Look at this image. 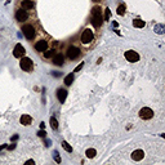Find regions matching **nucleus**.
<instances>
[{
    "label": "nucleus",
    "mask_w": 165,
    "mask_h": 165,
    "mask_svg": "<svg viewBox=\"0 0 165 165\" xmlns=\"http://www.w3.org/2000/svg\"><path fill=\"white\" fill-rule=\"evenodd\" d=\"M22 32L25 35V38L27 39L28 41H35L40 38L43 32V27L39 25V22L36 19L31 21V22H26L25 25L22 26Z\"/></svg>",
    "instance_id": "obj_1"
},
{
    "label": "nucleus",
    "mask_w": 165,
    "mask_h": 165,
    "mask_svg": "<svg viewBox=\"0 0 165 165\" xmlns=\"http://www.w3.org/2000/svg\"><path fill=\"white\" fill-rule=\"evenodd\" d=\"M95 40H97V36H95L94 31H93L92 28H85V30H82V32L80 34L79 43H80V45L85 46V48H92V46H94Z\"/></svg>",
    "instance_id": "obj_2"
},
{
    "label": "nucleus",
    "mask_w": 165,
    "mask_h": 165,
    "mask_svg": "<svg viewBox=\"0 0 165 165\" xmlns=\"http://www.w3.org/2000/svg\"><path fill=\"white\" fill-rule=\"evenodd\" d=\"M35 13H34V9H23L21 7L15 8V13H14V17L15 19L18 21L19 23H26L27 21H31V17L35 18Z\"/></svg>",
    "instance_id": "obj_3"
},
{
    "label": "nucleus",
    "mask_w": 165,
    "mask_h": 165,
    "mask_svg": "<svg viewBox=\"0 0 165 165\" xmlns=\"http://www.w3.org/2000/svg\"><path fill=\"white\" fill-rule=\"evenodd\" d=\"M102 10L103 9L101 5H95V7L92 8V19H90V22H92V25L95 28H99L102 26V23L105 22L102 15Z\"/></svg>",
    "instance_id": "obj_4"
},
{
    "label": "nucleus",
    "mask_w": 165,
    "mask_h": 165,
    "mask_svg": "<svg viewBox=\"0 0 165 165\" xmlns=\"http://www.w3.org/2000/svg\"><path fill=\"white\" fill-rule=\"evenodd\" d=\"M82 50L79 45H75V44H71L68 48L66 49V57L70 59V61H75V59L80 58Z\"/></svg>",
    "instance_id": "obj_5"
},
{
    "label": "nucleus",
    "mask_w": 165,
    "mask_h": 165,
    "mask_svg": "<svg viewBox=\"0 0 165 165\" xmlns=\"http://www.w3.org/2000/svg\"><path fill=\"white\" fill-rule=\"evenodd\" d=\"M49 45H50V40H49L48 36H46V38H39L38 40H35V43H34V48H35V50L39 52V53L45 52L46 49L49 48Z\"/></svg>",
    "instance_id": "obj_6"
},
{
    "label": "nucleus",
    "mask_w": 165,
    "mask_h": 165,
    "mask_svg": "<svg viewBox=\"0 0 165 165\" xmlns=\"http://www.w3.org/2000/svg\"><path fill=\"white\" fill-rule=\"evenodd\" d=\"M19 67L26 72H32L34 71V61L30 58V57H25L19 58Z\"/></svg>",
    "instance_id": "obj_7"
},
{
    "label": "nucleus",
    "mask_w": 165,
    "mask_h": 165,
    "mask_svg": "<svg viewBox=\"0 0 165 165\" xmlns=\"http://www.w3.org/2000/svg\"><path fill=\"white\" fill-rule=\"evenodd\" d=\"M138 115L142 120H151V119L154 117L155 112H154V110L150 107H142L141 110H139Z\"/></svg>",
    "instance_id": "obj_8"
},
{
    "label": "nucleus",
    "mask_w": 165,
    "mask_h": 165,
    "mask_svg": "<svg viewBox=\"0 0 165 165\" xmlns=\"http://www.w3.org/2000/svg\"><path fill=\"white\" fill-rule=\"evenodd\" d=\"M124 56H125V59L128 62H130V63H134V62H138L139 61V58H141V57H139V54L137 53L135 50H126L125 52V54H124Z\"/></svg>",
    "instance_id": "obj_9"
},
{
    "label": "nucleus",
    "mask_w": 165,
    "mask_h": 165,
    "mask_svg": "<svg viewBox=\"0 0 165 165\" xmlns=\"http://www.w3.org/2000/svg\"><path fill=\"white\" fill-rule=\"evenodd\" d=\"M26 54V49H25V46L22 45V44H19L18 43L17 45L14 46V49H13V56L15 57V58H22L23 56Z\"/></svg>",
    "instance_id": "obj_10"
},
{
    "label": "nucleus",
    "mask_w": 165,
    "mask_h": 165,
    "mask_svg": "<svg viewBox=\"0 0 165 165\" xmlns=\"http://www.w3.org/2000/svg\"><path fill=\"white\" fill-rule=\"evenodd\" d=\"M52 62H53V64H56V66L62 67L64 64V56L62 53H56L54 57L52 58Z\"/></svg>",
    "instance_id": "obj_11"
},
{
    "label": "nucleus",
    "mask_w": 165,
    "mask_h": 165,
    "mask_svg": "<svg viewBox=\"0 0 165 165\" xmlns=\"http://www.w3.org/2000/svg\"><path fill=\"white\" fill-rule=\"evenodd\" d=\"M131 160H134V161H141V160L144 159V151L143 150H134L133 152H131L130 155Z\"/></svg>",
    "instance_id": "obj_12"
},
{
    "label": "nucleus",
    "mask_w": 165,
    "mask_h": 165,
    "mask_svg": "<svg viewBox=\"0 0 165 165\" xmlns=\"http://www.w3.org/2000/svg\"><path fill=\"white\" fill-rule=\"evenodd\" d=\"M57 53L56 48H48L45 52H43V59H45V61H52V58L54 57V54Z\"/></svg>",
    "instance_id": "obj_13"
},
{
    "label": "nucleus",
    "mask_w": 165,
    "mask_h": 165,
    "mask_svg": "<svg viewBox=\"0 0 165 165\" xmlns=\"http://www.w3.org/2000/svg\"><path fill=\"white\" fill-rule=\"evenodd\" d=\"M57 98H58L59 103H64V101L67 98V90L63 89V88H58L57 89Z\"/></svg>",
    "instance_id": "obj_14"
},
{
    "label": "nucleus",
    "mask_w": 165,
    "mask_h": 165,
    "mask_svg": "<svg viewBox=\"0 0 165 165\" xmlns=\"http://www.w3.org/2000/svg\"><path fill=\"white\" fill-rule=\"evenodd\" d=\"M19 7L23 8V9H34L35 8V3L32 1V0H22V1L19 3Z\"/></svg>",
    "instance_id": "obj_15"
},
{
    "label": "nucleus",
    "mask_w": 165,
    "mask_h": 165,
    "mask_svg": "<svg viewBox=\"0 0 165 165\" xmlns=\"http://www.w3.org/2000/svg\"><path fill=\"white\" fill-rule=\"evenodd\" d=\"M19 123L22 124L23 126L31 125V124H32V117H31L30 115H27V113H25V115H22V116H21V119H19Z\"/></svg>",
    "instance_id": "obj_16"
},
{
    "label": "nucleus",
    "mask_w": 165,
    "mask_h": 165,
    "mask_svg": "<svg viewBox=\"0 0 165 165\" xmlns=\"http://www.w3.org/2000/svg\"><path fill=\"white\" fill-rule=\"evenodd\" d=\"M133 26L137 28H143L144 26H146V22L142 19H139V18H134L133 19Z\"/></svg>",
    "instance_id": "obj_17"
},
{
    "label": "nucleus",
    "mask_w": 165,
    "mask_h": 165,
    "mask_svg": "<svg viewBox=\"0 0 165 165\" xmlns=\"http://www.w3.org/2000/svg\"><path fill=\"white\" fill-rule=\"evenodd\" d=\"M74 79H75V76H74V74H68L66 77H64V80H63V82L67 85V87H70V85L72 84V81H74Z\"/></svg>",
    "instance_id": "obj_18"
},
{
    "label": "nucleus",
    "mask_w": 165,
    "mask_h": 165,
    "mask_svg": "<svg viewBox=\"0 0 165 165\" xmlns=\"http://www.w3.org/2000/svg\"><path fill=\"white\" fill-rule=\"evenodd\" d=\"M85 155H87L88 159H93V157L97 155V151H95L94 148H88L87 151H85Z\"/></svg>",
    "instance_id": "obj_19"
},
{
    "label": "nucleus",
    "mask_w": 165,
    "mask_h": 165,
    "mask_svg": "<svg viewBox=\"0 0 165 165\" xmlns=\"http://www.w3.org/2000/svg\"><path fill=\"white\" fill-rule=\"evenodd\" d=\"M125 12H126L125 4H120V5L117 7V9H116V13H117L119 15H124V14H125Z\"/></svg>",
    "instance_id": "obj_20"
},
{
    "label": "nucleus",
    "mask_w": 165,
    "mask_h": 165,
    "mask_svg": "<svg viewBox=\"0 0 165 165\" xmlns=\"http://www.w3.org/2000/svg\"><path fill=\"white\" fill-rule=\"evenodd\" d=\"M49 123H50L52 129H54V130H57V129H58V121H57L56 117H53V116H52V117L49 119Z\"/></svg>",
    "instance_id": "obj_21"
},
{
    "label": "nucleus",
    "mask_w": 165,
    "mask_h": 165,
    "mask_svg": "<svg viewBox=\"0 0 165 165\" xmlns=\"http://www.w3.org/2000/svg\"><path fill=\"white\" fill-rule=\"evenodd\" d=\"M154 31L156 34H160V35H161V34H164V26H162V25H156L154 27Z\"/></svg>",
    "instance_id": "obj_22"
},
{
    "label": "nucleus",
    "mask_w": 165,
    "mask_h": 165,
    "mask_svg": "<svg viewBox=\"0 0 165 165\" xmlns=\"http://www.w3.org/2000/svg\"><path fill=\"white\" fill-rule=\"evenodd\" d=\"M61 144H62V147H63V148H64V150H66V151H67V152H72V147H71V146H70V144H68V143H67V142H66V141H62V143H61Z\"/></svg>",
    "instance_id": "obj_23"
},
{
    "label": "nucleus",
    "mask_w": 165,
    "mask_h": 165,
    "mask_svg": "<svg viewBox=\"0 0 165 165\" xmlns=\"http://www.w3.org/2000/svg\"><path fill=\"white\" fill-rule=\"evenodd\" d=\"M105 12H106V14H105V18H103V21H108V19H110L111 12H110V9H108V8H106V9H105Z\"/></svg>",
    "instance_id": "obj_24"
},
{
    "label": "nucleus",
    "mask_w": 165,
    "mask_h": 165,
    "mask_svg": "<svg viewBox=\"0 0 165 165\" xmlns=\"http://www.w3.org/2000/svg\"><path fill=\"white\" fill-rule=\"evenodd\" d=\"M82 67H84V62H80V63H79V66H76V68L74 70V72H79L80 70L82 68Z\"/></svg>",
    "instance_id": "obj_25"
},
{
    "label": "nucleus",
    "mask_w": 165,
    "mask_h": 165,
    "mask_svg": "<svg viewBox=\"0 0 165 165\" xmlns=\"http://www.w3.org/2000/svg\"><path fill=\"white\" fill-rule=\"evenodd\" d=\"M54 160H56V162H58V164H59V162H61V157H59V155H58V152H54Z\"/></svg>",
    "instance_id": "obj_26"
},
{
    "label": "nucleus",
    "mask_w": 165,
    "mask_h": 165,
    "mask_svg": "<svg viewBox=\"0 0 165 165\" xmlns=\"http://www.w3.org/2000/svg\"><path fill=\"white\" fill-rule=\"evenodd\" d=\"M38 135L41 137V138H45V137H46V131H45V130H40V131L38 133Z\"/></svg>",
    "instance_id": "obj_27"
},
{
    "label": "nucleus",
    "mask_w": 165,
    "mask_h": 165,
    "mask_svg": "<svg viewBox=\"0 0 165 165\" xmlns=\"http://www.w3.org/2000/svg\"><path fill=\"white\" fill-rule=\"evenodd\" d=\"M25 164H26V165H30V164H31V165H34V164H35V161H34V160H31V159H30V160H27V161H26Z\"/></svg>",
    "instance_id": "obj_28"
},
{
    "label": "nucleus",
    "mask_w": 165,
    "mask_h": 165,
    "mask_svg": "<svg viewBox=\"0 0 165 165\" xmlns=\"http://www.w3.org/2000/svg\"><path fill=\"white\" fill-rule=\"evenodd\" d=\"M17 139H18V135H17V134H15V135H13V137H12V141H17Z\"/></svg>",
    "instance_id": "obj_29"
},
{
    "label": "nucleus",
    "mask_w": 165,
    "mask_h": 165,
    "mask_svg": "<svg viewBox=\"0 0 165 165\" xmlns=\"http://www.w3.org/2000/svg\"><path fill=\"white\" fill-rule=\"evenodd\" d=\"M8 148H9V150H14L15 148V144H12V146H9Z\"/></svg>",
    "instance_id": "obj_30"
},
{
    "label": "nucleus",
    "mask_w": 165,
    "mask_h": 165,
    "mask_svg": "<svg viewBox=\"0 0 165 165\" xmlns=\"http://www.w3.org/2000/svg\"><path fill=\"white\" fill-rule=\"evenodd\" d=\"M5 147H7V144H3V146H0V151H1V150H4Z\"/></svg>",
    "instance_id": "obj_31"
},
{
    "label": "nucleus",
    "mask_w": 165,
    "mask_h": 165,
    "mask_svg": "<svg viewBox=\"0 0 165 165\" xmlns=\"http://www.w3.org/2000/svg\"><path fill=\"white\" fill-rule=\"evenodd\" d=\"M44 126H45V124L41 123V124H40V129H44Z\"/></svg>",
    "instance_id": "obj_32"
},
{
    "label": "nucleus",
    "mask_w": 165,
    "mask_h": 165,
    "mask_svg": "<svg viewBox=\"0 0 165 165\" xmlns=\"http://www.w3.org/2000/svg\"><path fill=\"white\" fill-rule=\"evenodd\" d=\"M94 3H99V1H102V0H93Z\"/></svg>",
    "instance_id": "obj_33"
}]
</instances>
